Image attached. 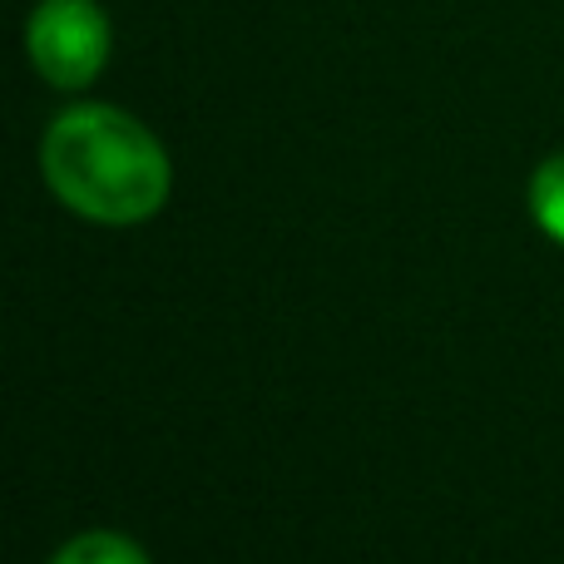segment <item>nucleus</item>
<instances>
[{"label": "nucleus", "instance_id": "f257e3e1", "mask_svg": "<svg viewBox=\"0 0 564 564\" xmlns=\"http://www.w3.org/2000/svg\"><path fill=\"white\" fill-rule=\"evenodd\" d=\"M40 174L69 214L105 228H134L169 204L174 169L134 115L115 105H75L45 129Z\"/></svg>", "mask_w": 564, "mask_h": 564}, {"label": "nucleus", "instance_id": "f03ea898", "mask_svg": "<svg viewBox=\"0 0 564 564\" xmlns=\"http://www.w3.org/2000/svg\"><path fill=\"white\" fill-rule=\"evenodd\" d=\"M115 45L109 15L95 0H40L25 25V55L55 89H85L99 79Z\"/></svg>", "mask_w": 564, "mask_h": 564}, {"label": "nucleus", "instance_id": "7ed1b4c3", "mask_svg": "<svg viewBox=\"0 0 564 564\" xmlns=\"http://www.w3.org/2000/svg\"><path fill=\"white\" fill-rule=\"evenodd\" d=\"M530 214H535L540 234L564 243V149L550 154L530 178Z\"/></svg>", "mask_w": 564, "mask_h": 564}, {"label": "nucleus", "instance_id": "20e7f679", "mask_svg": "<svg viewBox=\"0 0 564 564\" xmlns=\"http://www.w3.org/2000/svg\"><path fill=\"white\" fill-rule=\"evenodd\" d=\"M50 564H149V555L129 535H119V530H85Z\"/></svg>", "mask_w": 564, "mask_h": 564}]
</instances>
